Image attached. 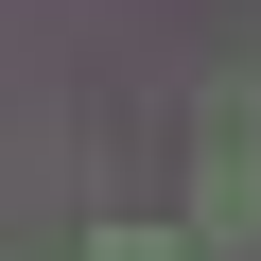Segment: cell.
I'll use <instances>...</instances> for the list:
<instances>
[{"mask_svg":"<svg viewBox=\"0 0 261 261\" xmlns=\"http://www.w3.org/2000/svg\"><path fill=\"white\" fill-rule=\"evenodd\" d=\"M192 244H261V87H209V192Z\"/></svg>","mask_w":261,"mask_h":261,"instance_id":"cell-1","label":"cell"},{"mask_svg":"<svg viewBox=\"0 0 261 261\" xmlns=\"http://www.w3.org/2000/svg\"><path fill=\"white\" fill-rule=\"evenodd\" d=\"M87 261H174V226H87Z\"/></svg>","mask_w":261,"mask_h":261,"instance_id":"cell-2","label":"cell"}]
</instances>
